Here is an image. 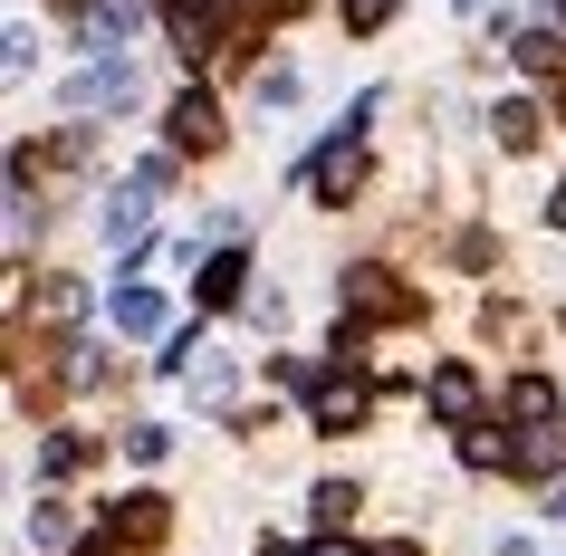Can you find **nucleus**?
Instances as JSON below:
<instances>
[{
    "instance_id": "9d476101",
    "label": "nucleus",
    "mask_w": 566,
    "mask_h": 556,
    "mask_svg": "<svg viewBox=\"0 0 566 556\" xmlns=\"http://www.w3.org/2000/svg\"><path fill=\"white\" fill-rule=\"evenodd\" d=\"M461 461H471V470H509L518 451H509L500 432H480V422H471V432H461Z\"/></svg>"
},
{
    "instance_id": "39448f33",
    "label": "nucleus",
    "mask_w": 566,
    "mask_h": 556,
    "mask_svg": "<svg viewBox=\"0 0 566 556\" xmlns=\"http://www.w3.org/2000/svg\"><path fill=\"white\" fill-rule=\"evenodd\" d=\"M356 307L365 317H413V297L385 289V269H356V279H346V317H356Z\"/></svg>"
},
{
    "instance_id": "412c9836",
    "label": "nucleus",
    "mask_w": 566,
    "mask_h": 556,
    "mask_svg": "<svg viewBox=\"0 0 566 556\" xmlns=\"http://www.w3.org/2000/svg\"><path fill=\"white\" fill-rule=\"evenodd\" d=\"M307 556H356V547H346V537H327V547H307Z\"/></svg>"
},
{
    "instance_id": "6ab92c4d",
    "label": "nucleus",
    "mask_w": 566,
    "mask_h": 556,
    "mask_svg": "<svg viewBox=\"0 0 566 556\" xmlns=\"http://www.w3.org/2000/svg\"><path fill=\"white\" fill-rule=\"evenodd\" d=\"M365 556H422V547H413V537H385V547H365Z\"/></svg>"
},
{
    "instance_id": "a211bd4d",
    "label": "nucleus",
    "mask_w": 566,
    "mask_h": 556,
    "mask_svg": "<svg viewBox=\"0 0 566 556\" xmlns=\"http://www.w3.org/2000/svg\"><path fill=\"white\" fill-rule=\"evenodd\" d=\"M394 20V0H346V30H385Z\"/></svg>"
},
{
    "instance_id": "6e6552de",
    "label": "nucleus",
    "mask_w": 566,
    "mask_h": 556,
    "mask_svg": "<svg viewBox=\"0 0 566 556\" xmlns=\"http://www.w3.org/2000/svg\"><path fill=\"white\" fill-rule=\"evenodd\" d=\"M211 125H221V116H211V96H202V87L174 96V145H211Z\"/></svg>"
},
{
    "instance_id": "2eb2a0df",
    "label": "nucleus",
    "mask_w": 566,
    "mask_h": 556,
    "mask_svg": "<svg viewBox=\"0 0 566 556\" xmlns=\"http://www.w3.org/2000/svg\"><path fill=\"white\" fill-rule=\"evenodd\" d=\"M509 412H528V422H547V412H557V394H547L537 375H518V384H509Z\"/></svg>"
},
{
    "instance_id": "20e7f679",
    "label": "nucleus",
    "mask_w": 566,
    "mask_h": 556,
    "mask_svg": "<svg viewBox=\"0 0 566 556\" xmlns=\"http://www.w3.org/2000/svg\"><path fill=\"white\" fill-rule=\"evenodd\" d=\"M365 422V384L356 375H327L317 384V432H356Z\"/></svg>"
},
{
    "instance_id": "4468645a",
    "label": "nucleus",
    "mask_w": 566,
    "mask_h": 556,
    "mask_svg": "<svg viewBox=\"0 0 566 556\" xmlns=\"http://www.w3.org/2000/svg\"><path fill=\"white\" fill-rule=\"evenodd\" d=\"M298 96H307L298 67H260V106H298Z\"/></svg>"
},
{
    "instance_id": "0eeeda50",
    "label": "nucleus",
    "mask_w": 566,
    "mask_h": 556,
    "mask_svg": "<svg viewBox=\"0 0 566 556\" xmlns=\"http://www.w3.org/2000/svg\"><path fill=\"white\" fill-rule=\"evenodd\" d=\"M240 279H250V260H240V250L202 260V307H231V297H240Z\"/></svg>"
},
{
    "instance_id": "ddd939ff",
    "label": "nucleus",
    "mask_w": 566,
    "mask_h": 556,
    "mask_svg": "<svg viewBox=\"0 0 566 556\" xmlns=\"http://www.w3.org/2000/svg\"><path fill=\"white\" fill-rule=\"evenodd\" d=\"M490 125H500V145H509V154H528V145H537V106H500Z\"/></svg>"
},
{
    "instance_id": "9b49d317",
    "label": "nucleus",
    "mask_w": 566,
    "mask_h": 556,
    "mask_svg": "<svg viewBox=\"0 0 566 556\" xmlns=\"http://www.w3.org/2000/svg\"><path fill=\"white\" fill-rule=\"evenodd\" d=\"M30 547H49V556L67 547V508H59V499H39V508H30Z\"/></svg>"
},
{
    "instance_id": "423d86ee",
    "label": "nucleus",
    "mask_w": 566,
    "mask_h": 556,
    "mask_svg": "<svg viewBox=\"0 0 566 556\" xmlns=\"http://www.w3.org/2000/svg\"><path fill=\"white\" fill-rule=\"evenodd\" d=\"M106 317H116L125 336H164V297H154V289H125V279H116V297H106Z\"/></svg>"
},
{
    "instance_id": "f8f14e48",
    "label": "nucleus",
    "mask_w": 566,
    "mask_h": 556,
    "mask_svg": "<svg viewBox=\"0 0 566 556\" xmlns=\"http://www.w3.org/2000/svg\"><path fill=\"white\" fill-rule=\"evenodd\" d=\"M557 59H566V39H557V30H528V39H518V67H528V77H547Z\"/></svg>"
},
{
    "instance_id": "1a4fd4ad",
    "label": "nucleus",
    "mask_w": 566,
    "mask_h": 556,
    "mask_svg": "<svg viewBox=\"0 0 566 556\" xmlns=\"http://www.w3.org/2000/svg\"><path fill=\"white\" fill-rule=\"evenodd\" d=\"M145 211H154V192H116V202H106V240H135Z\"/></svg>"
},
{
    "instance_id": "aec40b11",
    "label": "nucleus",
    "mask_w": 566,
    "mask_h": 556,
    "mask_svg": "<svg viewBox=\"0 0 566 556\" xmlns=\"http://www.w3.org/2000/svg\"><path fill=\"white\" fill-rule=\"evenodd\" d=\"M547 518H557V527H566V480H557V490H547Z\"/></svg>"
},
{
    "instance_id": "f03ea898",
    "label": "nucleus",
    "mask_w": 566,
    "mask_h": 556,
    "mask_svg": "<svg viewBox=\"0 0 566 556\" xmlns=\"http://www.w3.org/2000/svg\"><path fill=\"white\" fill-rule=\"evenodd\" d=\"M125 96H135V67H125V49H116V59H96L87 77H67L59 106L67 116H96V106H125Z\"/></svg>"
},
{
    "instance_id": "7ed1b4c3",
    "label": "nucleus",
    "mask_w": 566,
    "mask_h": 556,
    "mask_svg": "<svg viewBox=\"0 0 566 556\" xmlns=\"http://www.w3.org/2000/svg\"><path fill=\"white\" fill-rule=\"evenodd\" d=\"M432 412H442V422H461V432L480 422V384H471V365H432Z\"/></svg>"
},
{
    "instance_id": "5701e85b",
    "label": "nucleus",
    "mask_w": 566,
    "mask_h": 556,
    "mask_svg": "<svg viewBox=\"0 0 566 556\" xmlns=\"http://www.w3.org/2000/svg\"><path fill=\"white\" fill-rule=\"evenodd\" d=\"M557 20H566V0H557Z\"/></svg>"
},
{
    "instance_id": "dca6fc26",
    "label": "nucleus",
    "mask_w": 566,
    "mask_h": 556,
    "mask_svg": "<svg viewBox=\"0 0 566 556\" xmlns=\"http://www.w3.org/2000/svg\"><path fill=\"white\" fill-rule=\"evenodd\" d=\"M125 451H135V461H164V451H174V432H164V422H135V432H125Z\"/></svg>"
},
{
    "instance_id": "f3484780",
    "label": "nucleus",
    "mask_w": 566,
    "mask_h": 556,
    "mask_svg": "<svg viewBox=\"0 0 566 556\" xmlns=\"http://www.w3.org/2000/svg\"><path fill=\"white\" fill-rule=\"evenodd\" d=\"M317 518L346 527V518H356V490H346V480H327V490H317Z\"/></svg>"
},
{
    "instance_id": "f257e3e1",
    "label": "nucleus",
    "mask_w": 566,
    "mask_h": 556,
    "mask_svg": "<svg viewBox=\"0 0 566 556\" xmlns=\"http://www.w3.org/2000/svg\"><path fill=\"white\" fill-rule=\"evenodd\" d=\"M356 182H365V145H356V116H346V135H336V145L298 174V192H317V202H346Z\"/></svg>"
},
{
    "instance_id": "4be33fe9",
    "label": "nucleus",
    "mask_w": 566,
    "mask_h": 556,
    "mask_svg": "<svg viewBox=\"0 0 566 556\" xmlns=\"http://www.w3.org/2000/svg\"><path fill=\"white\" fill-rule=\"evenodd\" d=\"M547 221H557V231H566V182H557V202H547Z\"/></svg>"
}]
</instances>
